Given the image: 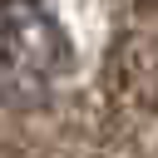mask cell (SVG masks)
<instances>
[{"label":"cell","mask_w":158,"mask_h":158,"mask_svg":"<svg viewBox=\"0 0 158 158\" xmlns=\"http://www.w3.org/2000/svg\"><path fill=\"white\" fill-rule=\"evenodd\" d=\"M74 44L44 0H0V109H35L69 74Z\"/></svg>","instance_id":"cell-1"}]
</instances>
